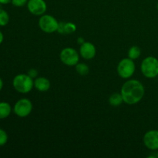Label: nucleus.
I'll return each mask as SVG.
<instances>
[{"label":"nucleus","mask_w":158,"mask_h":158,"mask_svg":"<svg viewBox=\"0 0 158 158\" xmlns=\"http://www.w3.org/2000/svg\"><path fill=\"white\" fill-rule=\"evenodd\" d=\"M157 10H158V2H157Z\"/></svg>","instance_id":"393cba45"},{"label":"nucleus","mask_w":158,"mask_h":158,"mask_svg":"<svg viewBox=\"0 0 158 158\" xmlns=\"http://www.w3.org/2000/svg\"><path fill=\"white\" fill-rule=\"evenodd\" d=\"M59 22L51 15H42L39 19L40 29L46 33H52L58 30Z\"/></svg>","instance_id":"39448f33"},{"label":"nucleus","mask_w":158,"mask_h":158,"mask_svg":"<svg viewBox=\"0 0 158 158\" xmlns=\"http://www.w3.org/2000/svg\"><path fill=\"white\" fill-rule=\"evenodd\" d=\"M32 110V103L29 99L23 98L19 100L15 103L13 111L19 117H26L31 114Z\"/></svg>","instance_id":"0eeeda50"},{"label":"nucleus","mask_w":158,"mask_h":158,"mask_svg":"<svg viewBox=\"0 0 158 158\" xmlns=\"http://www.w3.org/2000/svg\"><path fill=\"white\" fill-rule=\"evenodd\" d=\"M29 0H12V4L15 7H23L25 5L27 4Z\"/></svg>","instance_id":"6ab92c4d"},{"label":"nucleus","mask_w":158,"mask_h":158,"mask_svg":"<svg viewBox=\"0 0 158 158\" xmlns=\"http://www.w3.org/2000/svg\"><path fill=\"white\" fill-rule=\"evenodd\" d=\"M27 8L31 14L35 15H42L46 12L47 6L44 0H29Z\"/></svg>","instance_id":"6e6552de"},{"label":"nucleus","mask_w":158,"mask_h":158,"mask_svg":"<svg viewBox=\"0 0 158 158\" xmlns=\"http://www.w3.org/2000/svg\"><path fill=\"white\" fill-rule=\"evenodd\" d=\"M120 94L125 103L129 105L136 104L144 96V86L139 80H129L122 86Z\"/></svg>","instance_id":"f257e3e1"},{"label":"nucleus","mask_w":158,"mask_h":158,"mask_svg":"<svg viewBox=\"0 0 158 158\" xmlns=\"http://www.w3.org/2000/svg\"><path fill=\"white\" fill-rule=\"evenodd\" d=\"M84 42H86V41H85L84 39H83V37H80V38H78V40H77V43H78L79 44H80V45L83 44Z\"/></svg>","instance_id":"4be33fe9"},{"label":"nucleus","mask_w":158,"mask_h":158,"mask_svg":"<svg viewBox=\"0 0 158 158\" xmlns=\"http://www.w3.org/2000/svg\"><path fill=\"white\" fill-rule=\"evenodd\" d=\"M34 87L40 92H46L50 88V81L46 77H37L34 80Z\"/></svg>","instance_id":"9b49d317"},{"label":"nucleus","mask_w":158,"mask_h":158,"mask_svg":"<svg viewBox=\"0 0 158 158\" xmlns=\"http://www.w3.org/2000/svg\"><path fill=\"white\" fill-rule=\"evenodd\" d=\"M3 40H4V35H3L2 32L1 31H0V45H1L2 43Z\"/></svg>","instance_id":"5701e85b"},{"label":"nucleus","mask_w":158,"mask_h":158,"mask_svg":"<svg viewBox=\"0 0 158 158\" xmlns=\"http://www.w3.org/2000/svg\"><path fill=\"white\" fill-rule=\"evenodd\" d=\"M77 30V26L74 23H66V22H62L59 23V27L57 32L62 35H67L76 32Z\"/></svg>","instance_id":"f8f14e48"},{"label":"nucleus","mask_w":158,"mask_h":158,"mask_svg":"<svg viewBox=\"0 0 158 158\" xmlns=\"http://www.w3.org/2000/svg\"><path fill=\"white\" fill-rule=\"evenodd\" d=\"M12 107L7 102H0V120L6 119L10 115Z\"/></svg>","instance_id":"ddd939ff"},{"label":"nucleus","mask_w":158,"mask_h":158,"mask_svg":"<svg viewBox=\"0 0 158 158\" xmlns=\"http://www.w3.org/2000/svg\"><path fill=\"white\" fill-rule=\"evenodd\" d=\"M60 58L62 63L66 66H73L79 63L80 55L76 49L71 47H67L61 51Z\"/></svg>","instance_id":"423d86ee"},{"label":"nucleus","mask_w":158,"mask_h":158,"mask_svg":"<svg viewBox=\"0 0 158 158\" xmlns=\"http://www.w3.org/2000/svg\"><path fill=\"white\" fill-rule=\"evenodd\" d=\"M76 71L81 76H86L89 73V68L86 64L83 63H78L76 65Z\"/></svg>","instance_id":"dca6fc26"},{"label":"nucleus","mask_w":158,"mask_h":158,"mask_svg":"<svg viewBox=\"0 0 158 158\" xmlns=\"http://www.w3.org/2000/svg\"><path fill=\"white\" fill-rule=\"evenodd\" d=\"M12 86L20 94H28L34 87V80L28 74H18L12 80Z\"/></svg>","instance_id":"f03ea898"},{"label":"nucleus","mask_w":158,"mask_h":158,"mask_svg":"<svg viewBox=\"0 0 158 158\" xmlns=\"http://www.w3.org/2000/svg\"><path fill=\"white\" fill-rule=\"evenodd\" d=\"M135 69L136 66L134 60L128 57L120 60L117 66V73L121 78L129 79L134 75Z\"/></svg>","instance_id":"20e7f679"},{"label":"nucleus","mask_w":158,"mask_h":158,"mask_svg":"<svg viewBox=\"0 0 158 158\" xmlns=\"http://www.w3.org/2000/svg\"><path fill=\"white\" fill-rule=\"evenodd\" d=\"M8 134L3 129L0 128V147H2L7 143L8 141Z\"/></svg>","instance_id":"a211bd4d"},{"label":"nucleus","mask_w":158,"mask_h":158,"mask_svg":"<svg viewBox=\"0 0 158 158\" xmlns=\"http://www.w3.org/2000/svg\"><path fill=\"white\" fill-rule=\"evenodd\" d=\"M28 75L30 77H32V79L33 78H36L37 76H38V72L35 69H30L29 71H28Z\"/></svg>","instance_id":"aec40b11"},{"label":"nucleus","mask_w":158,"mask_h":158,"mask_svg":"<svg viewBox=\"0 0 158 158\" xmlns=\"http://www.w3.org/2000/svg\"><path fill=\"white\" fill-rule=\"evenodd\" d=\"M2 87H3V81H2V80L1 77H0V91L2 90Z\"/></svg>","instance_id":"b1692460"},{"label":"nucleus","mask_w":158,"mask_h":158,"mask_svg":"<svg viewBox=\"0 0 158 158\" xmlns=\"http://www.w3.org/2000/svg\"><path fill=\"white\" fill-rule=\"evenodd\" d=\"M12 0H0V4H3V5H6L9 4V2H11Z\"/></svg>","instance_id":"412c9836"},{"label":"nucleus","mask_w":158,"mask_h":158,"mask_svg":"<svg viewBox=\"0 0 158 158\" xmlns=\"http://www.w3.org/2000/svg\"><path fill=\"white\" fill-rule=\"evenodd\" d=\"M157 157H158V151H157Z\"/></svg>","instance_id":"a878e982"},{"label":"nucleus","mask_w":158,"mask_h":158,"mask_svg":"<svg viewBox=\"0 0 158 158\" xmlns=\"http://www.w3.org/2000/svg\"><path fill=\"white\" fill-rule=\"evenodd\" d=\"M143 143L151 151L158 150V130H151L143 136Z\"/></svg>","instance_id":"1a4fd4ad"},{"label":"nucleus","mask_w":158,"mask_h":158,"mask_svg":"<svg viewBox=\"0 0 158 158\" xmlns=\"http://www.w3.org/2000/svg\"><path fill=\"white\" fill-rule=\"evenodd\" d=\"M141 55V49L137 46H133L128 50V57L133 60L138 59Z\"/></svg>","instance_id":"2eb2a0df"},{"label":"nucleus","mask_w":158,"mask_h":158,"mask_svg":"<svg viewBox=\"0 0 158 158\" xmlns=\"http://www.w3.org/2000/svg\"><path fill=\"white\" fill-rule=\"evenodd\" d=\"M140 69L147 78H155L158 76V60L154 56L146 57L142 61Z\"/></svg>","instance_id":"7ed1b4c3"},{"label":"nucleus","mask_w":158,"mask_h":158,"mask_svg":"<svg viewBox=\"0 0 158 158\" xmlns=\"http://www.w3.org/2000/svg\"><path fill=\"white\" fill-rule=\"evenodd\" d=\"M123 102V97H122L121 94L119 93H114L110 97H109V103L113 106H118L122 104Z\"/></svg>","instance_id":"4468645a"},{"label":"nucleus","mask_w":158,"mask_h":158,"mask_svg":"<svg viewBox=\"0 0 158 158\" xmlns=\"http://www.w3.org/2000/svg\"><path fill=\"white\" fill-rule=\"evenodd\" d=\"M97 53V49L93 43L89 42H84L82 45H80V54L85 60H92L95 57Z\"/></svg>","instance_id":"9d476101"},{"label":"nucleus","mask_w":158,"mask_h":158,"mask_svg":"<svg viewBox=\"0 0 158 158\" xmlns=\"http://www.w3.org/2000/svg\"><path fill=\"white\" fill-rule=\"evenodd\" d=\"M9 15L6 10L0 9V26H5L9 23Z\"/></svg>","instance_id":"f3484780"}]
</instances>
